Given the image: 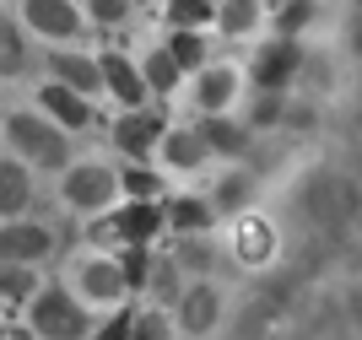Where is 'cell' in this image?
<instances>
[{"instance_id":"cell-18","label":"cell","mask_w":362,"mask_h":340,"mask_svg":"<svg viewBox=\"0 0 362 340\" xmlns=\"http://www.w3.org/2000/svg\"><path fill=\"white\" fill-rule=\"evenodd\" d=\"M216 222V206L211 200H200V194H179V200H168V227L179 238H195Z\"/></svg>"},{"instance_id":"cell-9","label":"cell","mask_w":362,"mask_h":340,"mask_svg":"<svg viewBox=\"0 0 362 340\" xmlns=\"http://www.w3.org/2000/svg\"><path fill=\"white\" fill-rule=\"evenodd\" d=\"M216 319H222V292H216L211 281L184 286V297H179V329H184V335L206 340L216 329Z\"/></svg>"},{"instance_id":"cell-22","label":"cell","mask_w":362,"mask_h":340,"mask_svg":"<svg viewBox=\"0 0 362 340\" xmlns=\"http://www.w3.org/2000/svg\"><path fill=\"white\" fill-rule=\"evenodd\" d=\"M44 292L33 265H0V303H33Z\"/></svg>"},{"instance_id":"cell-8","label":"cell","mask_w":362,"mask_h":340,"mask_svg":"<svg viewBox=\"0 0 362 340\" xmlns=\"http://www.w3.org/2000/svg\"><path fill=\"white\" fill-rule=\"evenodd\" d=\"M49 254H54V227L44 222H0V265H44Z\"/></svg>"},{"instance_id":"cell-27","label":"cell","mask_w":362,"mask_h":340,"mask_svg":"<svg viewBox=\"0 0 362 340\" xmlns=\"http://www.w3.org/2000/svg\"><path fill=\"white\" fill-rule=\"evenodd\" d=\"M249 194H255V178H249V173H227L222 184H216L211 206L216 211H243V206H249Z\"/></svg>"},{"instance_id":"cell-2","label":"cell","mask_w":362,"mask_h":340,"mask_svg":"<svg viewBox=\"0 0 362 340\" xmlns=\"http://www.w3.org/2000/svg\"><path fill=\"white\" fill-rule=\"evenodd\" d=\"M28 324L38 329L44 340H92V319H87V303L65 286H44V292L28 303Z\"/></svg>"},{"instance_id":"cell-25","label":"cell","mask_w":362,"mask_h":340,"mask_svg":"<svg viewBox=\"0 0 362 340\" xmlns=\"http://www.w3.org/2000/svg\"><path fill=\"white\" fill-rule=\"evenodd\" d=\"M314 0H287L281 11H276V38H298V33H308L314 28Z\"/></svg>"},{"instance_id":"cell-28","label":"cell","mask_w":362,"mask_h":340,"mask_svg":"<svg viewBox=\"0 0 362 340\" xmlns=\"http://www.w3.org/2000/svg\"><path fill=\"white\" fill-rule=\"evenodd\" d=\"M119 270H124V286H151L157 254H151V249H124L119 254Z\"/></svg>"},{"instance_id":"cell-1","label":"cell","mask_w":362,"mask_h":340,"mask_svg":"<svg viewBox=\"0 0 362 340\" xmlns=\"http://www.w3.org/2000/svg\"><path fill=\"white\" fill-rule=\"evenodd\" d=\"M6 141H11V151L28 168H54V173L71 168L65 163V130L44 108H11V114H6Z\"/></svg>"},{"instance_id":"cell-14","label":"cell","mask_w":362,"mask_h":340,"mask_svg":"<svg viewBox=\"0 0 362 340\" xmlns=\"http://www.w3.org/2000/svg\"><path fill=\"white\" fill-rule=\"evenodd\" d=\"M49 65H54V81L71 87V92H81V98H92V92L103 87V65L92 54H81V49H54Z\"/></svg>"},{"instance_id":"cell-17","label":"cell","mask_w":362,"mask_h":340,"mask_svg":"<svg viewBox=\"0 0 362 340\" xmlns=\"http://www.w3.org/2000/svg\"><path fill=\"white\" fill-rule=\"evenodd\" d=\"M33 54H28V28L16 16L0 11V76H28Z\"/></svg>"},{"instance_id":"cell-36","label":"cell","mask_w":362,"mask_h":340,"mask_svg":"<svg viewBox=\"0 0 362 340\" xmlns=\"http://www.w3.org/2000/svg\"><path fill=\"white\" fill-rule=\"evenodd\" d=\"M0 308H6V303H0Z\"/></svg>"},{"instance_id":"cell-16","label":"cell","mask_w":362,"mask_h":340,"mask_svg":"<svg viewBox=\"0 0 362 340\" xmlns=\"http://www.w3.org/2000/svg\"><path fill=\"white\" fill-rule=\"evenodd\" d=\"M163 157L173 173H195V168L211 163V146H206V135H200V124H173L163 141Z\"/></svg>"},{"instance_id":"cell-24","label":"cell","mask_w":362,"mask_h":340,"mask_svg":"<svg viewBox=\"0 0 362 340\" xmlns=\"http://www.w3.org/2000/svg\"><path fill=\"white\" fill-rule=\"evenodd\" d=\"M168 54L179 59L184 76H200V71H206V38H200V33H173V38H168Z\"/></svg>"},{"instance_id":"cell-30","label":"cell","mask_w":362,"mask_h":340,"mask_svg":"<svg viewBox=\"0 0 362 340\" xmlns=\"http://www.w3.org/2000/svg\"><path fill=\"white\" fill-rule=\"evenodd\" d=\"M130 11H136V0H87V22H98V28H119V22H130Z\"/></svg>"},{"instance_id":"cell-32","label":"cell","mask_w":362,"mask_h":340,"mask_svg":"<svg viewBox=\"0 0 362 340\" xmlns=\"http://www.w3.org/2000/svg\"><path fill=\"white\" fill-rule=\"evenodd\" d=\"M173 259H179V270H195V281H206V270H211V249H206V243H195V238H184Z\"/></svg>"},{"instance_id":"cell-23","label":"cell","mask_w":362,"mask_h":340,"mask_svg":"<svg viewBox=\"0 0 362 340\" xmlns=\"http://www.w3.org/2000/svg\"><path fill=\"white\" fill-rule=\"evenodd\" d=\"M168 22L173 33H200L206 22H216V0H168Z\"/></svg>"},{"instance_id":"cell-35","label":"cell","mask_w":362,"mask_h":340,"mask_svg":"<svg viewBox=\"0 0 362 340\" xmlns=\"http://www.w3.org/2000/svg\"><path fill=\"white\" fill-rule=\"evenodd\" d=\"M136 6H157V0H136Z\"/></svg>"},{"instance_id":"cell-10","label":"cell","mask_w":362,"mask_h":340,"mask_svg":"<svg viewBox=\"0 0 362 340\" xmlns=\"http://www.w3.org/2000/svg\"><path fill=\"white\" fill-rule=\"evenodd\" d=\"M124 292H130V286H124V270H119V259H87V265L76 270V297H81V303L114 308V303H119Z\"/></svg>"},{"instance_id":"cell-4","label":"cell","mask_w":362,"mask_h":340,"mask_svg":"<svg viewBox=\"0 0 362 340\" xmlns=\"http://www.w3.org/2000/svg\"><path fill=\"white\" fill-rule=\"evenodd\" d=\"M119 194V173L108 163H71L60 173V200L71 211H81V216H98V211H108V200Z\"/></svg>"},{"instance_id":"cell-11","label":"cell","mask_w":362,"mask_h":340,"mask_svg":"<svg viewBox=\"0 0 362 340\" xmlns=\"http://www.w3.org/2000/svg\"><path fill=\"white\" fill-rule=\"evenodd\" d=\"M98 65H103V87L114 92V98H119L124 103V114H130V108H141L146 103V76H141V65L130 54H119V49H108V54H98Z\"/></svg>"},{"instance_id":"cell-31","label":"cell","mask_w":362,"mask_h":340,"mask_svg":"<svg viewBox=\"0 0 362 340\" xmlns=\"http://www.w3.org/2000/svg\"><path fill=\"white\" fill-rule=\"evenodd\" d=\"M92 340H136V313H130V308H114L103 324L92 329Z\"/></svg>"},{"instance_id":"cell-33","label":"cell","mask_w":362,"mask_h":340,"mask_svg":"<svg viewBox=\"0 0 362 340\" xmlns=\"http://www.w3.org/2000/svg\"><path fill=\"white\" fill-rule=\"evenodd\" d=\"M136 340H173L168 313H163V308H141V313H136Z\"/></svg>"},{"instance_id":"cell-29","label":"cell","mask_w":362,"mask_h":340,"mask_svg":"<svg viewBox=\"0 0 362 340\" xmlns=\"http://www.w3.org/2000/svg\"><path fill=\"white\" fill-rule=\"evenodd\" d=\"M146 292L157 297V303H179V297H184V286H179V259H157Z\"/></svg>"},{"instance_id":"cell-13","label":"cell","mask_w":362,"mask_h":340,"mask_svg":"<svg viewBox=\"0 0 362 340\" xmlns=\"http://www.w3.org/2000/svg\"><path fill=\"white\" fill-rule=\"evenodd\" d=\"M233 98H238V71H233V65H206V71L195 76V108H200V119L227 114Z\"/></svg>"},{"instance_id":"cell-12","label":"cell","mask_w":362,"mask_h":340,"mask_svg":"<svg viewBox=\"0 0 362 340\" xmlns=\"http://www.w3.org/2000/svg\"><path fill=\"white\" fill-rule=\"evenodd\" d=\"M38 108H44L54 124H60L65 135H76V130H87L92 119H98V108H92V98H81V92H71V87H60V81H49L44 92H38Z\"/></svg>"},{"instance_id":"cell-34","label":"cell","mask_w":362,"mask_h":340,"mask_svg":"<svg viewBox=\"0 0 362 340\" xmlns=\"http://www.w3.org/2000/svg\"><path fill=\"white\" fill-rule=\"evenodd\" d=\"M281 92H259V103H255V114H249V124H276L281 119Z\"/></svg>"},{"instance_id":"cell-26","label":"cell","mask_w":362,"mask_h":340,"mask_svg":"<svg viewBox=\"0 0 362 340\" xmlns=\"http://www.w3.org/2000/svg\"><path fill=\"white\" fill-rule=\"evenodd\" d=\"M119 189L130 194V200H163V178L151 173V168H141V163H130L119 173Z\"/></svg>"},{"instance_id":"cell-6","label":"cell","mask_w":362,"mask_h":340,"mask_svg":"<svg viewBox=\"0 0 362 340\" xmlns=\"http://www.w3.org/2000/svg\"><path fill=\"white\" fill-rule=\"evenodd\" d=\"M22 28L49 38L54 49H71L81 38V28H87V16L76 11L71 0H22Z\"/></svg>"},{"instance_id":"cell-3","label":"cell","mask_w":362,"mask_h":340,"mask_svg":"<svg viewBox=\"0 0 362 340\" xmlns=\"http://www.w3.org/2000/svg\"><path fill=\"white\" fill-rule=\"evenodd\" d=\"M157 233H168V206L163 200H124L108 222L92 227L98 243H124V249H151Z\"/></svg>"},{"instance_id":"cell-19","label":"cell","mask_w":362,"mask_h":340,"mask_svg":"<svg viewBox=\"0 0 362 340\" xmlns=\"http://www.w3.org/2000/svg\"><path fill=\"white\" fill-rule=\"evenodd\" d=\"M200 135H206L211 157H238V151L249 146V124H238V119H227V114L200 119Z\"/></svg>"},{"instance_id":"cell-20","label":"cell","mask_w":362,"mask_h":340,"mask_svg":"<svg viewBox=\"0 0 362 340\" xmlns=\"http://www.w3.org/2000/svg\"><path fill=\"white\" fill-rule=\"evenodd\" d=\"M259 16H265V0H222L216 6V28L227 38H249L259 28Z\"/></svg>"},{"instance_id":"cell-15","label":"cell","mask_w":362,"mask_h":340,"mask_svg":"<svg viewBox=\"0 0 362 340\" xmlns=\"http://www.w3.org/2000/svg\"><path fill=\"white\" fill-rule=\"evenodd\" d=\"M33 200V168L22 157H0V222H22Z\"/></svg>"},{"instance_id":"cell-21","label":"cell","mask_w":362,"mask_h":340,"mask_svg":"<svg viewBox=\"0 0 362 340\" xmlns=\"http://www.w3.org/2000/svg\"><path fill=\"white\" fill-rule=\"evenodd\" d=\"M141 76H146V87H151V92H163V98L184 81V71H179V59L168 54V44H163V49H151V54L141 59Z\"/></svg>"},{"instance_id":"cell-5","label":"cell","mask_w":362,"mask_h":340,"mask_svg":"<svg viewBox=\"0 0 362 340\" xmlns=\"http://www.w3.org/2000/svg\"><path fill=\"white\" fill-rule=\"evenodd\" d=\"M168 124L163 119V108H130V114H119L114 119V151H124L130 163H146V151H163V141H168Z\"/></svg>"},{"instance_id":"cell-7","label":"cell","mask_w":362,"mask_h":340,"mask_svg":"<svg viewBox=\"0 0 362 340\" xmlns=\"http://www.w3.org/2000/svg\"><path fill=\"white\" fill-rule=\"evenodd\" d=\"M303 44L298 38H271V44H259V54H255V65H249V76H255V87L259 92H281V87H292L303 76Z\"/></svg>"}]
</instances>
